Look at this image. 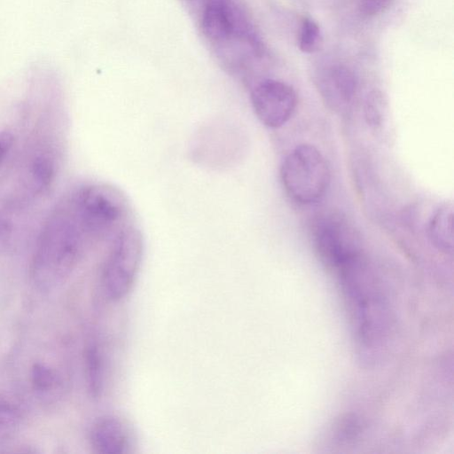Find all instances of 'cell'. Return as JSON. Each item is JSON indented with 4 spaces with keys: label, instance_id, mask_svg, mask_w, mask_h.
Returning a JSON list of instances; mask_svg holds the SVG:
<instances>
[{
    "label": "cell",
    "instance_id": "cell-1",
    "mask_svg": "<svg viewBox=\"0 0 454 454\" xmlns=\"http://www.w3.org/2000/svg\"><path fill=\"white\" fill-rule=\"evenodd\" d=\"M81 249L80 234L66 218L52 221L43 232L35 253L32 278L44 291L55 288L74 268Z\"/></svg>",
    "mask_w": 454,
    "mask_h": 454
},
{
    "label": "cell",
    "instance_id": "cell-2",
    "mask_svg": "<svg viewBox=\"0 0 454 454\" xmlns=\"http://www.w3.org/2000/svg\"><path fill=\"white\" fill-rule=\"evenodd\" d=\"M280 176L290 198L301 204H311L325 195L331 172L323 154L315 146L303 144L286 155Z\"/></svg>",
    "mask_w": 454,
    "mask_h": 454
},
{
    "label": "cell",
    "instance_id": "cell-3",
    "mask_svg": "<svg viewBox=\"0 0 454 454\" xmlns=\"http://www.w3.org/2000/svg\"><path fill=\"white\" fill-rule=\"evenodd\" d=\"M142 254V237L137 229L128 227L115 237L101 273L103 291L108 300L119 301L130 293Z\"/></svg>",
    "mask_w": 454,
    "mask_h": 454
},
{
    "label": "cell",
    "instance_id": "cell-4",
    "mask_svg": "<svg viewBox=\"0 0 454 454\" xmlns=\"http://www.w3.org/2000/svg\"><path fill=\"white\" fill-rule=\"evenodd\" d=\"M77 209L81 223L88 231L106 235L123 218L127 203L118 190L93 184L80 192Z\"/></svg>",
    "mask_w": 454,
    "mask_h": 454
},
{
    "label": "cell",
    "instance_id": "cell-5",
    "mask_svg": "<svg viewBox=\"0 0 454 454\" xmlns=\"http://www.w3.org/2000/svg\"><path fill=\"white\" fill-rule=\"evenodd\" d=\"M313 242L321 261L334 270L361 253L357 232L340 215L320 219L313 231Z\"/></svg>",
    "mask_w": 454,
    "mask_h": 454
},
{
    "label": "cell",
    "instance_id": "cell-6",
    "mask_svg": "<svg viewBox=\"0 0 454 454\" xmlns=\"http://www.w3.org/2000/svg\"><path fill=\"white\" fill-rule=\"evenodd\" d=\"M201 27L213 43H227L239 37L262 49L256 34L231 0H209L202 13Z\"/></svg>",
    "mask_w": 454,
    "mask_h": 454
},
{
    "label": "cell",
    "instance_id": "cell-7",
    "mask_svg": "<svg viewBox=\"0 0 454 454\" xmlns=\"http://www.w3.org/2000/svg\"><path fill=\"white\" fill-rule=\"evenodd\" d=\"M251 103L262 123L270 128H278L292 117L297 96L291 85L278 80L265 79L253 88Z\"/></svg>",
    "mask_w": 454,
    "mask_h": 454
},
{
    "label": "cell",
    "instance_id": "cell-8",
    "mask_svg": "<svg viewBox=\"0 0 454 454\" xmlns=\"http://www.w3.org/2000/svg\"><path fill=\"white\" fill-rule=\"evenodd\" d=\"M90 442L99 454H129L136 447L135 433L129 423L115 414L101 416L93 422Z\"/></svg>",
    "mask_w": 454,
    "mask_h": 454
},
{
    "label": "cell",
    "instance_id": "cell-9",
    "mask_svg": "<svg viewBox=\"0 0 454 454\" xmlns=\"http://www.w3.org/2000/svg\"><path fill=\"white\" fill-rule=\"evenodd\" d=\"M316 84L327 107L337 113L349 107L357 90L355 73L342 64H333L323 68L317 76Z\"/></svg>",
    "mask_w": 454,
    "mask_h": 454
},
{
    "label": "cell",
    "instance_id": "cell-10",
    "mask_svg": "<svg viewBox=\"0 0 454 454\" xmlns=\"http://www.w3.org/2000/svg\"><path fill=\"white\" fill-rule=\"evenodd\" d=\"M84 362L88 390L92 397H98L104 389L106 362L102 348L96 340L87 344Z\"/></svg>",
    "mask_w": 454,
    "mask_h": 454
},
{
    "label": "cell",
    "instance_id": "cell-11",
    "mask_svg": "<svg viewBox=\"0 0 454 454\" xmlns=\"http://www.w3.org/2000/svg\"><path fill=\"white\" fill-rule=\"evenodd\" d=\"M428 234L432 244L444 253L453 249V210L451 205H444L432 216Z\"/></svg>",
    "mask_w": 454,
    "mask_h": 454
},
{
    "label": "cell",
    "instance_id": "cell-12",
    "mask_svg": "<svg viewBox=\"0 0 454 454\" xmlns=\"http://www.w3.org/2000/svg\"><path fill=\"white\" fill-rule=\"evenodd\" d=\"M298 43L300 50L304 53H314L322 46V31L318 24L311 18H303Z\"/></svg>",
    "mask_w": 454,
    "mask_h": 454
},
{
    "label": "cell",
    "instance_id": "cell-13",
    "mask_svg": "<svg viewBox=\"0 0 454 454\" xmlns=\"http://www.w3.org/2000/svg\"><path fill=\"white\" fill-rule=\"evenodd\" d=\"M31 383L35 390L46 393L57 386L58 376L48 365L36 363L31 369Z\"/></svg>",
    "mask_w": 454,
    "mask_h": 454
},
{
    "label": "cell",
    "instance_id": "cell-14",
    "mask_svg": "<svg viewBox=\"0 0 454 454\" xmlns=\"http://www.w3.org/2000/svg\"><path fill=\"white\" fill-rule=\"evenodd\" d=\"M393 2L394 0H358L356 8L361 17L371 19L387 11Z\"/></svg>",
    "mask_w": 454,
    "mask_h": 454
},
{
    "label": "cell",
    "instance_id": "cell-15",
    "mask_svg": "<svg viewBox=\"0 0 454 454\" xmlns=\"http://www.w3.org/2000/svg\"><path fill=\"white\" fill-rule=\"evenodd\" d=\"M33 175L41 186L46 187L51 181L53 167L51 160L45 157L37 158L33 165Z\"/></svg>",
    "mask_w": 454,
    "mask_h": 454
},
{
    "label": "cell",
    "instance_id": "cell-16",
    "mask_svg": "<svg viewBox=\"0 0 454 454\" xmlns=\"http://www.w3.org/2000/svg\"><path fill=\"white\" fill-rule=\"evenodd\" d=\"M19 418L20 413L16 407L0 399V427L14 425Z\"/></svg>",
    "mask_w": 454,
    "mask_h": 454
},
{
    "label": "cell",
    "instance_id": "cell-17",
    "mask_svg": "<svg viewBox=\"0 0 454 454\" xmlns=\"http://www.w3.org/2000/svg\"><path fill=\"white\" fill-rule=\"evenodd\" d=\"M13 142L14 137L10 132H0V164L10 152Z\"/></svg>",
    "mask_w": 454,
    "mask_h": 454
},
{
    "label": "cell",
    "instance_id": "cell-18",
    "mask_svg": "<svg viewBox=\"0 0 454 454\" xmlns=\"http://www.w3.org/2000/svg\"><path fill=\"white\" fill-rule=\"evenodd\" d=\"M186 1H189V0H186Z\"/></svg>",
    "mask_w": 454,
    "mask_h": 454
}]
</instances>
